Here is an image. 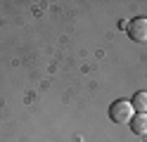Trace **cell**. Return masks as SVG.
<instances>
[{"label": "cell", "instance_id": "obj_2", "mask_svg": "<svg viewBox=\"0 0 147 142\" xmlns=\"http://www.w3.org/2000/svg\"><path fill=\"white\" fill-rule=\"evenodd\" d=\"M131 40L135 43H147V17H138V19H131V24L126 26Z\"/></svg>", "mask_w": 147, "mask_h": 142}, {"label": "cell", "instance_id": "obj_1", "mask_svg": "<svg viewBox=\"0 0 147 142\" xmlns=\"http://www.w3.org/2000/svg\"><path fill=\"white\" fill-rule=\"evenodd\" d=\"M135 116V109L128 100H116L109 107V118L114 123H131V118Z\"/></svg>", "mask_w": 147, "mask_h": 142}, {"label": "cell", "instance_id": "obj_3", "mask_svg": "<svg viewBox=\"0 0 147 142\" xmlns=\"http://www.w3.org/2000/svg\"><path fill=\"white\" fill-rule=\"evenodd\" d=\"M131 130L138 137H147V114H135L131 118Z\"/></svg>", "mask_w": 147, "mask_h": 142}, {"label": "cell", "instance_id": "obj_4", "mask_svg": "<svg viewBox=\"0 0 147 142\" xmlns=\"http://www.w3.org/2000/svg\"><path fill=\"white\" fill-rule=\"evenodd\" d=\"M131 104H133V109H138L140 114H147V92H135Z\"/></svg>", "mask_w": 147, "mask_h": 142}]
</instances>
